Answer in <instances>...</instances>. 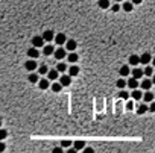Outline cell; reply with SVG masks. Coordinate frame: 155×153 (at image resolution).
<instances>
[{
    "instance_id": "obj_14",
    "label": "cell",
    "mask_w": 155,
    "mask_h": 153,
    "mask_svg": "<svg viewBox=\"0 0 155 153\" xmlns=\"http://www.w3.org/2000/svg\"><path fill=\"white\" fill-rule=\"evenodd\" d=\"M132 76L137 78V79H142L143 76H145V70H142V68H134V70H132Z\"/></svg>"
},
{
    "instance_id": "obj_1",
    "label": "cell",
    "mask_w": 155,
    "mask_h": 153,
    "mask_svg": "<svg viewBox=\"0 0 155 153\" xmlns=\"http://www.w3.org/2000/svg\"><path fill=\"white\" fill-rule=\"evenodd\" d=\"M67 52H69L67 49H62V47L59 46V49H56V50H55L53 56H55V58H56L58 61H61V59H64L65 56H67Z\"/></svg>"
},
{
    "instance_id": "obj_7",
    "label": "cell",
    "mask_w": 155,
    "mask_h": 153,
    "mask_svg": "<svg viewBox=\"0 0 155 153\" xmlns=\"http://www.w3.org/2000/svg\"><path fill=\"white\" fill-rule=\"evenodd\" d=\"M55 43L58 46H62V44L67 43V37H65L64 34H58V35H55Z\"/></svg>"
},
{
    "instance_id": "obj_11",
    "label": "cell",
    "mask_w": 155,
    "mask_h": 153,
    "mask_svg": "<svg viewBox=\"0 0 155 153\" xmlns=\"http://www.w3.org/2000/svg\"><path fill=\"white\" fill-rule=\"evenodd\" d=\"M143 96H145V94H143L140 90H137V88L132 90V93H131V97L134 99V100H140V99H143Z\"/></svg>"
},
{
    "instance_id": "obj_8",
    "label": "cell",
    "mask_w": 155,
    "mask_h": 153,
    "mask_svg": "<svg viewBox=\"0 0 155 153\" xmlns=\"http://www.w3.org/2000/svg\"><path fill=\"white\" fill-rule=\"evenodd\" d=\"M140 61H142V64H149V62H152V56H151V53H148V52H145V53H142L140 55Z\"/></svg>"
},
{
    "instance_id": "obj_19",
    "label": "cell",
    "mask_w": 155,
    "mask_h": 153,
    "mask_svg": "<svg viewBox=\"0 0 155 153\" xmlns=\"http://www.w3.org/2000/svg\"><path fill=\"white\" fill-rule=\"evenodd\" d=\"M49 81L50 79H40V82H38L40 90H47L49 88Z\"/></svg>"
},
{
    "instance_id": "obj_24",
    "label": "cell",
    "mask_w": 155,
    "mask_h": 153,
    "mask_svg": "<svg viewBox=\"0 0 155 153\" xmlns=\"http://www.w3.org/2000/svg\"><path fill=\"white\" fill-rule=\"evenodd\" d=\"M143 99L146 100V103H151V102H154V94L151 91H146L145 96H143Z\"/></svg>"
},
{
    "instance_id": "obj_6",
    "label": "cell",
    "mask_w": 155,
    "mask_h": 153,
    "mask_svg": "<svg viewBox=\"0 0 155 153\" xmlns=\"http://www.w3.org/2000/svg\"><path fill=\"white\" fill-rule=\"evenodd\" d=\"M128 87H129V88H132V90L139 88V87H140L139 79H137V78H134V76H132V78H129V79H128Z\"/></svg>"
},
{
    "instance_id": "obj_40",
    "label": "cell",
    "mask_w": 155,
    "mask_h": 153,
    "mask_svg": "<svg viewBox=\"0 0 155 153\" xmlns=\"http://www.w3.org/2000/svg\"><path fill=\"white\" fill-rule=\"evenodd\" d=\"M94 150L93 149H84V153H93Z\"/></svg>"
},
{
    "instance_id": "obj_43",
    "label": "cell",
    "mask_w": 155,
    "mask_h": 153,
    "mask_svg": "<svg viewBox=\"0 0 155 153\" xmlns=\"http://www.w3.org/2000/svg\"><path fill=\"white\" fill-rule=\"evenodd\" d=\"M152 82H154V85H155V76H154V78H152Z\"/></svg>"
},
{
    "instance_id": "obj_5",
    "label": "cell",
    "mask_w": 155,
    "mask_h": 153,
    "mask_svg": "<svg viewBox=\"0 0 155 153\" xmlns=\"http://www.w3.org/2000/svg\"><path fill=\"white\" fill-rule=\"evenodd\" d=\"M78 47V43L75 40H67V43H65V49L69 50V52H75Z\"/></svg>"
},
{
    "instance_id": "obj_10",
    "label": "cell",
    "mask_w": 155,
    "mask_h": 153,
    "mask_svg": "<svg viewBox=\"0 0 155 153\" xmlns=\"http://www.w3.org/2000/svg\"><path fill=\"white\" fill-rule=\"evenodd\" d=\"M43 38L46 41H55V34L53 31H44L43 32Z\"/></svg>"
},
{
    "instance_id": "obj_16",
    "label": "cell",
    "mask_w": 155,
    "mask_h": 153,
    "mask_svg": "<svg viewBox=\"0 0 155 153\" xmlns=\"http://www.w3.org/2000/svg\"><path fill=\"white\" fill-rule=\"evenodd\" d=\"M152 84H154L152 81H149V79H143V81H142V84H140V88H143V90H146V91H148V90L152 87Z\"/></svg>"
},
{
    "instance_id": "obj_27",
    "label": "cell",
    "mask_w": 155,
    "mask_h": 153,
    "mask_svg": "<svg viewBox=\"0 0 155 153\" xmlns=\"http://www.w3.org/2000/svg\"><path fill=\"white\" fill-rule=\"evenodd\" d=\"M50 88H52V91H53V93H59V91L62 90V84H61V82H59V84H53Z\"/></svg>"
},
{
    "instance_id": "obj_32",
    "label": "cell",
    "mask_w": 155,
    "mask_h": 153,
    "mask_svg": "<svg viewBox=\"0 0 155 153\" xmlns=\"http://www.w3.org/2000/svg\"><path fill=\"white\" fill-rule=\"evenodd\" d=\"M119 96H120V97H122V99H125V100H126V99H128V97H129V93H128V91H123V90H122V91H120V94H119Z\"/></svg>"
},
{
    "instance_id": "obj_3",
    "label": "cell",
    "mask_w": 155,
    "mask_h": 153,
    "mask_svg": "<svg viewBox=\"0 0 155 153\" xmlns=\"http://www.w3.org/2000/svg\"><path fill=\"white\" fill-rule=\"evenodd\" d=\"M25 68H26L28 71H34V70H37V61H35L34 58H31L29 61L25 62Z\"/></svg>"
},
{
    "instance_id": "obj_13",
    "label": "cell",
    "mask_w": 155,
    "mask_h": 153,
    "mask_svg": "<svg viewBox=\"0 0 155 153\" xmlns=\"http://www.w3.org/2000/svg\"><path fill=\"white\" fill-rule=\"evenodd\" d=\"M47 78H49L50 81H56V79L59 78V71H58V70H49Z\"/></svg>"
},
{
    "instance_id": "obj_31",
    "label": "cell",
    "mask_w": 155,
    "mask_h": 153,
    "mask_svg": "<svg viewBox=\"0 0 155 153\" xmlns=\"http://www.w3.org/2000/svg\"><path fill=\"white\" fill-rule=\"evenodd\" d=\"M152 73H154L152 67H146L145 68V76H152Z\"/></svg>"
},
{
    "instance_id": "obj_36",
    "label": "cell",
    "mask_w": 155,
    "mask_h": 153,
    "mask_svg": "<svg viewBox=\"0 0 155 153\" xmlns=\"http://www.w3.org/2000/svg\"><path fill=\"white\" fill-rule=\"evenodd\" d=\"M132 108H134V103H132V102H128V103H126V109L131 111Z\"/></svg>"
},
{
    "instance_id": "obj_20",
    "label": "cell",
    "mask_w": 155,
    "mask_h": 153,
    "mask_svg": "<svg viewBox=\"0 0 155 153\" xmlns=\"http://www.w3.org/2000/svg\"><path fill=\"white\" fill-rule=\"evenodd\" d=\"M28 79H29V82L31 84H37V82H40V78H38V76L35 74V73H29V76H28Z\"/></svg>"
},
{
    "instance_id": "obj_41",
    "label": "cell",
    "mask_w": 155,
    "mask_h": 153,
    "mask_svg": "<svg viewBox=\"0 0 155 153\" xmlns=\"http://www.w3.org/2000/svg\"><path fill=\"white\" fill-rule=\"evenodd\" d=\"M3 150H5V144L0 143V152H3Z\"/></svg>"
},
{
    "instance_id": "obj_28",
    "label": "cell",
    "mask_w": 155,
    "mask_h": 153,
    "mask_svg": "<svg viewBox=\"0 0 155 153\" xmlns=\"http://www.w3.org/2000/svg\"><path fill=\"white\" fill-rule=\"evenodd\" d=\"M38 73H40V74H47V73H49L47 65H40V67H38Z\"/></svg>"
},
{
    "instance_id": "obj_34",
    "label": "cell",
    "mask_w": 155,
    "mask_h": 153,
    "mask_svg": "<svg viewBox=\"0 0 155 153\" xmlns=\"http://www.w3.org/2000/svg\"><path fill=\"white\" fill-rule=\"evenodd\" d=\"M119 9H120V5H117V3H116V5H113V6H111V11H113V12H117V11H119Z\"/></svg>"
},
{
    "instance_id": "obj_30",
    "label": "cell",
    "mask_w": 155,
    "mask_h": 153,
    "mask_svg": "<svg viewBox=\"0 0 155 153\" xmlns=\"http://www.w3.org/2000/svg\"><path fill=\"white\" fill-rule=\"evenodd\" d=\"M56 70H58L59 73H64L65 70H67V65H65V64H62V62H61V64H58V65H56Z\"/></svg>"
},
{
    "instance_id": "obj_15",
    "label": "cell",
    "mask_w": 155,
    "mask_h": 153,
    "mask_svg": "<svg viewBox=\"0 0 155 153\" xmlns=\"http://www.w3.org/2000/svg\"><path fill=\"white\" fill-rule=\"evenodd\" d=\"M129 64H131V65H139V64H142L140 56H137V55H131V56H129Z\"/></svg>"
},
{
    "instance_id": "obj_22",
    "label": "cell",
    "mask_w": 155,
    "mask_h": 153,
    "mask_svg": "<svg viewBox=\"0 0 155 153\" xmlns=\"http://www.w3.org/2000/svg\"><path fill=\"white\" fill-rule=\"evenodd\" d=\"M119 73H120V76H122V78H123V76H128V74L131 73V70H129V67H128V65H123V67H120Z\"/></svg>"
},
{
    "instance_id": "obj_18",
    "label": "cell",
    "mask_w": 155,
    "mask_h": 153,
    "mask_svg": "<svg viewBox=\"0 0 155 153\" xmlns=\"http://www.w3.org/2000/svg\"><path fill=\"white\" fill-rule=\"evenodd\" d=\"M122 8H123L125 12H131L132 8H134V3H132V2H123V3H122Z\"/></svg>"
},
{
    "instance_id": "obj_9",
    "label": "cell",
    "mask_w": 155,
    "mask_h": 153,
    "mask_svg": "<svg viewBox=\"0 0 155 153\" xmlns=\"http://www.w3.org/2000/svg\"><path fill=\"white\" fill-rule=\"evenodd\" d=\"M28 56H29V58H34V59H37V58L40 56L38 47H31V49L28 50Z\"/></svg>"
},
{
    "instance_id": "obj_25",
    "label": "cell",
    "mask_w": 155,
    "mask_h": 153,
    "mask_svg": "<svg viewBox=\"0 0 155 153\" xmlns=\"http://www.w3.org/2000/svg\"><path fill=\"white\" fill-rule=\"evenodd\" d=\"M67 59H69V62H72V64H75V62H78V55L75 53V52H72L70 55H67Z\"/></svg>"
},
{
    "instance_id": "obj_39",
    "label": "cell",
    "mask_w": 155,
    "mask_h": 153,
    "mask_svg": "<svg viewBox=\"0 0 155 153\" xmlns=\"http://www.w3.org/2000/svg\"><path fill=\"white\" fill-rule=\"evenodd\" d=\"M53 153H62V149L56 147V149H53Z\"/></svg>"
},
{
    "instance_id": "obj_12",
    "label": "cell",
    "mask_w": 155,
    "mask_h": 153,
    "mask_svg": "<svg viewBox=\"0 0 155 153\" xmlns=\"http://www.w3.org/2000/svg\"><path fill=\"white\" fill-rule=\"evenodd\" d=\"M43 53L46 55V56H49V55H53V53H55V49H53V46H50V44H49V46H44V47H43Z\"/></svg>"
},
{
    "instance_id": "obj_21",
    "label": "cell",
    "mask_w": 155,
    "mask_h": 153,
    "mask_svg": "<svg viewBox=\"0 0 155 153\" xmlns=\"http://www.w3.org/2000/svg\"><path fill=\"white\" fill-rule=\"evenodd\" d=\"M97 5H99L100 9H108L109 8V0H99Z\"/></svg>"
},
{
    "instance_id": "obj_4",
    "label": "cell",
    "mask_w": 155,
    "mask_h": 153,
    "mask_svg": "<svg viewBox=\"0 0 155 153\" xmlns=\"http://www.w3.org/2000/svg\"><path fill=\"white\" fill-rule=\"evenodd\" d=\"M72 78H73V76H70V74H67V76L62 74L61 79H59V82L62 84V87H69V85L72 84Z\"/></svg>"
},
{
    "instance_id": "obj_29",
    "label": "cell",
    "mask_w": 155,
    "mask_h": 153,
    "mask_svg": "<svg viewBox=\"0 0 155 153\" xmlns=\"http://www.w3.org/2000/svg\"><path fill=\"white\" fill-rule=\"evenodd\" d=\"M73 147H75L76 150H82V149L85 147V143H84V141H76V143L73 144Z\"/></svg>"
},
{
    "instance_id": "obj_38",
    "label": "cell",
    "mask_w": 155,
    "mask_h": 153,
    "mask_svg": "<svg viewBox=\"0 0 155 153\" xmlns=\"http://www.w3.org/2000/svg\"><path fill=\"white\" fill-rule=\"evenodd\" d=\"M131 2H132V3H134V5H140V3L143 2V0H131Z\"/></svg>"
},
{
    "instance_id": "obj_17",
    "label": "cell",
    "mask_w": 155,
    "mask_h": 153,
    "mask_svg": "<svg viewBox=\"0 0 155 153\" xmlns=\"http://www.w3.org/2000/svg\"><path fill=\"white\" fill-rule=\"evenodd\" d=\"M148 111H149V106H148L146 103H142V105L137 108V114H139V115H143V114H146Z\"/></svg>"
},
{
    "instance_id": "obj_33",
    "label": "cell",
    "mask_w": 155,
    "mask_h": 153,
    "mask_svg": "<svg viewBox=\"0 0 155 153\" xmlns=\"http://www.w3.org/2000/svg\"><path fill=\"white\" fill-rule=\"evenodd\" d=\"M5 138H6V131L2 129V131H0V140H5Z\"/></svg>"
},
{
    "instance_id": "obj_26",
    "label": "cell",
    "mask_w": 155,
    "mask_h": 153,
    "mask_svg": "<svg viewBox=\"0 0 155 153\" xmlns=\"http://www.w3.org/2000/svg\"><path fill=\"white\" fill-rule=\"evenodd\" d=\"M116 85H117V88H120V90H123L126 85H128V81H123V79H119L117 82H116Z\"/></svg>"
},
{
    "instance_id": "obj_35",
    "label": "cell",
    "mask_w": 155,
    "mask_h": 153,
    "mask_svg": "<svg viewBox=\"0 0 155 153\" xmlns=\"http://www.w3.org/2000/svg\"><path fill=\"white\" fill-rule=\"evenodd\" d=\"M149 111H151V112H155V102H151V105H149Z\"/></svg>"
},
{
    "instance_id": "obj_37",
    "label": "cell",
    "mask_w": 155,
    "mask_h": 153,
    "mask_svg": "<svg viewBox=\"0 0 155 153\" xmlns=\"http://www.w3.org/2000/svg\"><path fill=\"white\" fill-rule=\"evenodd\" d=\"M61 146H62V147H69V146H72V143L65 140V141H62V143H61Z\"/></svg>"
},
{
    "instance_id": "obj_42",
    "label": "cell",
    "mask_w": 155,
    "mask_h": 153,
    "mask_svg": "<svg viewBox=\"0 0 155 153\" xmlns=\"http://www.w3.org/2000/svg\"><path fill=\"white\" fill-rule=\"evenodd\" d=\"M116 2H117V3H120V2H122V3H123V2H125V0H116Z\"/></svg>"
},
{
    "instance_id": "obj_2",
    "label": "cell",
    "mask_w": 155,
    "mask_h": 153,
    "mask_svg": "<svg viewBox=\"0 0 155 153\" xmlns=\"http://www.w3.org/2000/svg\"><path fill=\"white\" fill-rule=\"evenodd\" d=\"M44 43H46V40L43 38V35L32 38V46H34V47H38V49H40V47H44Z\"/></svg>"
},
{
    "instance_id": "obj_23",
    "label": "cell",
    "mask_w": 155,
    "mask_h": 153,
    "mask_svg": "<svg viewBox=\"0 0 155 153\" xmlns=\"http://www.w3.org/2000/svg\"><path fill=\"white\" fill-rule=\"evenodd\" d=\"M69 74H70V76H78V74H79V67H78V65H72V67L69 68Z\"/></svg>"
},
{
    "instance_id": "obj_44",
    "label": "cell",
    "mask_w": 155,
    "mask_h": 153,
    "mask_svg": "<svg viewBox=\"0 0 155 153\" xmlns=\"http://www.w3.org/2000/svg\"><path fill=\"white\" fill-rule=\"evenodd\" d=\"M152 64H154V65H155V58H152Z\"/></svg>"
}]
</instances>
